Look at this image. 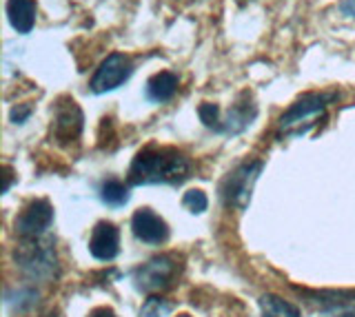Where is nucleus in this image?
<instances>
[{
  "label": "nucleus",
  "mask_w": 355,
  "mask_h": 317,
  "mask_svg": "<svg viewBox=\"0 0 355 317\" xmlns=\"http://www.w3.org/2000/svg\"><path fill=\"white\" fill-rule=\"evenodd\" d=\"M191 173V160L175 149L147 147L133 158L127 182L133 187L142 184H180Z\"/></svg>",
  "instance_id": "1"
},
{
  "label": "nucleus",
  "mask_w": 355,
  "mask_h": 317,
  "mask_svg": "<svg viewBox=\"0 0 355 317\" xmlns=\"http://www.w3.org/2000/svg\"><path fill=\"white\" fill-rule=\"evenodd\" d=\"M340 98L338 91H320V93H304L286 109L277 120V134L280 136H302L309 129H313V120L322 116Z\"/></svg>",
  "instance_id": "2"
},
{
  "label": "nucleus",
  "mask_w": 355,
  "mask_h": 317,
  "mask_svg": "<svg viewBox=\"0 0 355 317\" xmlns=\"http://www.w3.org/2000/svg\"><path fill=\"white\" fill-rule=\"evenodd\" d=\"M16 266L33 282H51L58 278V255L51 239H22L14 251Z\"/></svg>",
  "instance_id": "3"
},
{
  "label": "nucleus",
  "mask_w": 355,
  "mask_h": 317,
  "mask_svg": "<svg viewBox=\"0 0 355 317\" xmlns=\"http://www.w3.org/2000/svg\"><path fill=\"white\" fill-rule=\"evenodd\" d=\"M262 160H249L242 162L240 167L233 169L229 176L220 184V200L225 206H233V209H244L251 200L253 184L258 182L262 173Z\"/></svg>",
  "instance_id": "4"
},
{
  "label": "nucleus",
  "mask_w": 355,
  "mask_h": 317,
  "mask_svg": "<svg viewBox=\"0 0 355 317\" xmlns=\"http://www.w3.org/2000/svg\"><path fill=\"white\" fill-rule=\"evenodd\" d=\"M133 73V62L125 53H111L103 60L98 67L96 75L92 78V91L94 93H107L118 89L120 84H125Z\"/></svg>",
  "instance_id": "5"
},
{
  "label": "nucleus",
  "mask_w": 355,
  "mask_h": 317,
  "mask_svg": "<svg viewBox=\"0 0 355 317\" xmlns=\"http://www.w3.org/2000/svg\"><path fill=\"white\" fill-rule=\"evenodd\" d=\"M175 275V262L169 255L151 257L147 264L133 271V284L140 293H155L166 289Z\"/></svg>",
  "instance_id": "6"
},
{
  "label": "nucleus",
  "mask_w": 355,
  "mask_h": 317,
  "mask_svg": "<svg viewBox=\"0 0 355 317\" xmlns=\"http://www.w3.org/2000/svg\"><path fill=\"white\" fill-rule=\"evenodd\" d=\"M53 222V206L49 200H31L16 217V233L22 239L42 237Z\"/></svg>",
  "instance_id": "7"
},
{
  "label": "nucleus",
  "mask_w": 355,
  "mask_h": 317,
  "mask_svg": "<svg viewBox=\"0 0 355 317\" xmlns=\"http://www.w3.org/2000/svg\"><path fill=\"white\" fill-rule=\"evenodd\" d=\"M83 131V111L71 98H60L53 116V136L60 145L78 140Z\"/></svg>",
  "instance_id": "8"
},
{
  "label": "nucleus",
  "mask_w": 355,
  "mask_h": 317,
  "mask_svg": "<svg viewBox=\"0 0 355 317\" xmlns=\"http://www.w3.org/2000/svg\"><path fill=\"white\" fill-rule=\"evenodd\" d=\"M131 231L136 235L140 242L144 244H151V246H158L164 244L169 239V224H166L162 217L151 211V209H138L131 217Z\"/></svg>",
  "instance_id": "9"
},
{
  "label": "nucleus",
  "mask_w": 355,
  "mask_h": 317,
  "mask_svg": "<svg viewBox=\"0 0 355 317\" xmlns=\"http://www.w3.org/2000/svg\"><path fill=\"white\" fill-rule=\"evenodd\" d=\"M89 251L100 262H111L120 251V231L114 222H98L89 237Z\"/></svg>",
  "instance_id": "10"
},
{
  "label": "nucleus",
  "mask_w": 355,
  "mask_h": 317,
  "mask_svg": "<svg viewBox=\"0 0 355 317\" xmlns=\"http://www.w3.org/2000/svg\"><path fill=\"white\" fill-rule=\"evenodd\" d=\"M255 116H258V107H255V102L251 100L249 93H242L238 98V102L231 107L229 116L222 120L220 134H231V136L242 134L244 129L251 127Z\"/></svg>",
  "instance_id": "11"
},
{
  "label": "nucleus",
  "mask_w": 355,
  "mask_h": 317,
  "mask_svg": "<svg viewBox=\"0 0 355 317\" xmlns=\"http://www.w3.org/2000/svg\"><path fill=\"white\" fill-rule=\"evenodd\" d=\"M36 3L33 0H7V18L18 34H29L36 25Z\"/></svg>",
  "instance_id": "12"
},
{
  "label": "nucleus",
  "mask_w": 355,
  "mask_h": 317,
  "mask_svg": "<svg viewBox=\"0 0 355 317\" xmlns=\"http://www.w3.org/2000/svg\"><path fill=\"white\" fill-rule=\"evenodd\" d=\"M178 75L171 73V71H160L149 78L147 82V98L151 102H166L171 100L173 93L178 91Z\"/></svg>",
  "instance_id": "13"
},
{
  "label": "nucleus",
  "mask_w": 355,
  "mask_h": 317,
  "mask_svg": "<svg viewBox=\"0 0 355 317\" xmlns=\"http://www.w3.org/2000/svg\"><path fill=\"white\" fill-rule=\"evenodd\" d=\"M260 309L264 317H302L295 304L277 298L273 293H266L260 298Z\"/></svg>",
  "instance_id": "14"
},
{
  "label": "nucleus",
  "mask_w": 355,
  "mask_h": 317,
  "mask_svg": "<svg viewBox=\"0 0 355 317\" xmlns=\"http://www.w3.org/2000/svg\"><path fill=\"white\" fill-rule=\"evenodd\" d=\"M100 200H103L107 206H114V209H118V206H125L129 202V187L125 182L120 180H105L103 187H100Z\"/></svg>",
  "instance_id": "15"
},
{
  "label": "nucleus",
  "mask_w": 355,
  "mask_h": 317,
  "mask_svg": "<svg viewBox=\"0 0 355 317\" xmlns=\"http://www.w3.org/2000/svg\"><path fill=\"white\" fill-rule=\"evenodd\" d=\"M182 206H184L187 211H191V213H205V211H207V206H209L207 193H205V191H200V189L187 191V193H184V198H182Z\"/></svg>",
  "instance_id": "16"
},
{
  "label": "nucleus",
  "mask_w": 355,
  "mask_h": 317,
  "mask_svg": "<svg viewBox=\"0 0 355 317\" xmlns=\"http://www.w3.org/2000/svg\"><path fill=\"white\" fill-rule=\"evenodd\" d=\"M198 116L200 120L205 123V127L214 129L220 134V127H222V120H220V107L218 105H211V102H202L198 107Z\"/></svg>",
  "instance_id": "17"
},
{
  "label": "nucleus",
  "mask_w": 355,
  "mask_h": 317,
  "mask_svg": "<svg viewBox=\"0 0 355 317\" xmlns=\"http://www.w3.org/2000/svg\"><path fill=\"white\" fill-rule=\"evenodd\" d=\"M11 293V291H9ZM11 295H16V300L14 298H5L7 306H16L18 311H25L29 309V306H33V302L38 300V293L36 291H31V289H20L16 293H11Z\"/></svg>",
  "instance_id": "18"
},
{
  "label": "nucleus",
  "mask_w": 355,
  "mask_h": 317,
  "mask_svg": "<svg viewBox=\"0 0 355 317\" xmlns=\"http://www.w3.org/2000/svg\"><path fill=\"white\" fill-rule=\"evenodd\" d=\"M171 311V304L160 298H149L140 309V317H162Z\"/></svg>",
  "instance_id": "19"
},
{
  "label": "nucleus",
  "mask_w": 355,
  "mask_h": 317,
  "mask_svg": "<svg viewBox=\"0 0 355 317\" xmlns=\"http://www.w3.org/2000/svg\"><path fill=\"white\" fill-rule=\"evenodd\" d=\"M29 116H31V105H18L11 109V114H9L11 123H16V125H22Z\"/></svg>",
  "instance_id": "20"
},
{
  "label": "nucleus",
  "mask_w": 355,
  "mask_h": 317,
  "mask_svg": "<svg viewBox=\"0 0 355 317\" xmlns=\"http://www.w3.org/2000/svg\"><path fill=\"white\" fill-rule=\"evenodd\" d=\"M340 12L355 20V0H344V3L340 5Z\"/></svg>",
  "instance_id": "21"
},
{
  "label": "nucleus",
  "mask_w": 355,
  "mask_h": 317,
  "mask_svg": "<svg viewBox=\"0 0 355 317\" xmlns=\"http://www.w3.org/2000/svg\"><path fill=\"white\" fill-rule=\"evenodd\" d=\"M89 317H118V315L111 309H107V306H103V309H96V311L89 313Z\"/></svg>",
  "instance_id": "22"
},
{
  "label": "nucleus",
  "mask_w": 355,
  "mask_h": 317,
  "mask_svg": "<svg viewBox=\"0 0 355 317\" xmlns=\"http://www.w3.org/2000/svg\"><path fill=\"white\" fill-rule=\"evenodd\" d=\"M9 184H11V169L5 167V184H3V191H5V193L9 191Z\"/></svg>",
  "instance_id": "23"
},
{
  "label": "nucleus",
  "mask_w": 355,
  "mask_h": 317,
  "mask_svg": "<svg viewBox=\"0 0 355 317\" xmlns=\"http://www.w3.org/2000/svg\"><path fill=\"white\" fill-rule=\"evenodd\" d=\"M338 317H355V311H344V313H340Z\"/></svg>",
  "instance_id": "24"
},
{
  "label": "nucleus",
  "mask_w": 355,
  "mask_h": 317,
  "mask_svg": "<svg viewBox=\"0 0 355 317\" xmlns=\"http://www.w3.org/2000/svg\"><path fill=\"white\" fill-rule=\"evenodd\" d=\"M47 317H58V315H55V313H51V315H47Z\"/></svg>",
  "instance_id": "25"
},
{
  "label": "nucleus",
  "mask_w": 355,
  "mask_h": 317,
  "mask_svg": "<svg viewBox=\"0 0 355 317\" xmlns=\"http://www.w3.org/2000/svg\"><path fill=\"white\" fill-rule=\"evenodd\" d=\"M178 317H189V315H178Z\"/></svg>",
  "instance_id": "26"
}]
</instances>
